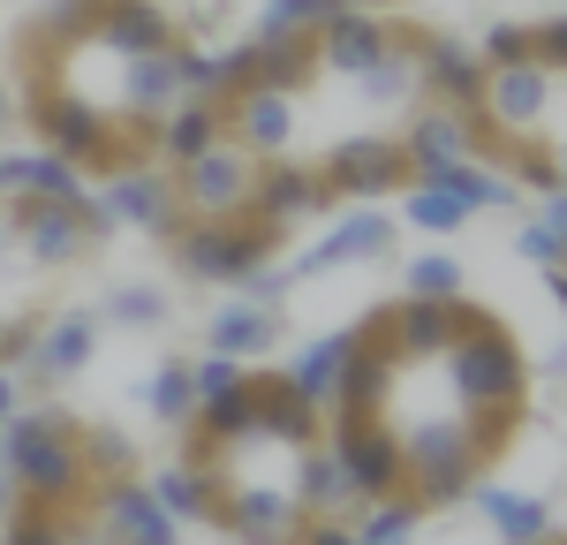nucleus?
<instances>
[{
    "label": "nucleus",
    "mask_w": 567,
    "mask_h": 545,
    "mask_svg": "<svg viewBox=\"0 0 567 545\" xmlns=\"http://www.w3.org/2000/svg\"><path fill=\"white\" fill-rule=\"evenodd\" d=\"M349 8H393V0H349Z\"/></svg>",
    "instance_id": "53"
},
{
    "label": "nucleus",
    "mask_w": 567,
    "mask_h": 545,
    "mask_svg": "<svg viewBox=\"0 0 567 545\" xmlns=\"http://www.w3.org/2000/svg\"><path fill=\"white\" fill-rule=\"evenodd\" d=\"M409 296H462V258L416 250V258H409Z\"/></svg>",
    "instance_id": "40"
},
{
    "label": "nucleus",
    "mask_w": 567,
    "mask_h": 545,
    "mask_svg": "<svg viewBox=\"0 0 567 545\" xmlns=\"http://www.w3.org/2000/svg\"><path fill=\"white\" fill-rule=\"evenodd\" d=\"M401 152H409L416 175H432V167H446V160H470L462 114H454V106H432V99H416V114L401 122Z\"/></svg>",
    "instance_id": "25"
},
{
    "label": "nucleus",
    "mask_w": 567,
    "mask_h": 545,
    "mask_svg": "<svg viewBox=\"0 0 567 545\" xmlns=\"http://www.w3.org/2000/svg\"><path fill=\"white\" fill-rule=\"evenodd\" d=\"M8 122H16V76L0 69V130H8Z\"/></svg>",
    "instance_id": "49"
},
{
    "label": "nucleus",
    "mask_w": 567,
    "mask_h": 545,
    "mask_svg": "<svg viewBox=\"0 0 567 545\" xmlns=\"http://www.w3.org/2000/svg\"><path fill=\"white\" fill-rule=\"evenodd\" d=\"M296 500H303V515H333V523H355V485H349V470H341V454L326 448H303L296 454Z\"/></svg>",
    "instance_id": "24"
},
{
    "label": "nucleus",
    "mask_w": 567,
    "mask_h": 545,
    "mask_svg": "<svg viewBox=\"0 0 567 545\" xmlns=\"http://www.w3.org/2000/svg\"><path fill=\"white\" fill-rule=\"evenodd\" d=\"M250 394H258V432L272 440V448L303 454V448L326 440V409L310 402V394H296L288 371H250Z\"/></svg>",
    "instance_id": "18"
},
{
    "label": "nucleus",
    "mask_w": 567,
    "mask_h": 545,
    "mask_svg": "<svg viewBox=\"0 0 567 545\" xmlns=\"http://www.w3.org/2000/svg\"><path fill=\"white\" fill-rule=\"evenodd\" d=\"M189 440H205V448L258 440V394H250V371H243V387H227V394H205V402H197V417H189Z\"/></svg>",
    "instance_id": "29"
},
{
    "label": "nucleus",
    "mask_w": 567,
    "mask_h": 545,
    "mask_svg": "<svg viewBox=\"0 0 567 545\" xmlns=\"http://www.w3.org/2000/svg\"><path fill=\"white\" fill-rule=\"evenodd\" d=\"M91 189V175L76 160H61V152H0V197L8 205H23V197H61V205H76Z\"/></svg>",
    "instance_id": "21"
},
{
    "label": "nucleus",
    "mask_w": 567,
    "mask_h": 545,
    "mask_svg": "<svg viewBox=\"0 0 567 545\" xmlns=\"http://www.w3.org/2000/svg\"><path fill=\"white\" fill-rule=\"evenodd\" d=\"M553 379H567V341H560V349H553Z\"/></svg>",
    "instance_id": "51"
},
{
    "label": "nucleus",
    "mask_w": 567,
    "mask_h": 545,
    "mask_svg": "<svg viewBox=\"0 0 567 545\" xmlns=\"http://www.w3.org/2000/svg\"><path fill=\"white\" fill-rule=\"evenodd\" d=\"M280 243H288V235L258 227L250 213H243V220H182L175 235H167L175 272L182 280H213V288H243L258 266L280 258Z\"/></svg>",
    "instance_id": "4"
},
{
    "label": "nucleus",
    "mask_w": 567,
    "mask_h": 545,
    "mask_svg": "<svg viewBox=\"0 0 567 545\" xmlns=\"http://www.w3.org/2000/svg\"><path fill=\"white\" fill-rule=\"evenodd\" d=\"M310 45H318V69H326V76H363L393 45V16L386 8H341V16H326V23L310 31Z\"/></svg>",
    "instance_id": "16"
},
{
    "label": "nucleus",
    "mask_w": 567,
    "mask_h": 545,
    "mask_svg": "<svg viewBox=\"0 0 567 545\" xmlns=\"http://www.w3.org/2000/svg\"><path fill=\"white\" fill-rule=\"evenodd\" d=\"M76 432H84V417H69V409H53V402L0 417V462H8V477H16V500L76 507V515H84L91 470H84V454H76Z\"/></svg>",
    "instance_id": "1"
},
{
    "label": "nucleus",
    "mask_w": 567,
    "mask_h": 545,
    "mask_svg": "<svg viewBox=\"0 0 567 545\" xmlns=\"http://www.w3.org/2000/svg\"><path fill=\"white\" fill-rule=\"evenodd\" d=\"M484 76H492V69H484V53L470 39L424 31V45H416V99L470 114V106H484Z\"/></svg>",
    "instance_id": "14"
},
{
    "label": "nucleus",
    "mask_w": 567,
    "mask_h": 545,
    "mask_svg": "<svg viewBox=\"0 0 567 545\" xmlns=\"http://www.w3.org/2000/svg\"><path fill=\"white\" fill-rule=\"evenodd\" d=\"M114 235V220L99 213V197H76V205H61V197H23L16 205V243H23V258L39 272H69L84 266L91 250Z\"/></svg>",
    "instance_id": "5"
},
{
    "label": "nucleus",
    "mask_w": 567,
    "mask_h": 545,
    "mask_svg": "<svg viewBox=\"0 0 567 545\" xmlns=\"http://www.w3.org/2000/svg\"><path fill=\"white\" fill-rule=\"evenodd\" d=\"M219 114H227V136L250 152V160H288V144H296V99L288 91H235V99H219Z\"/></svg>",
    "instance_id": "17"
},
{
    "label": "nucleus",
    "mask_w": 567,
    "mask_h": 545,
    "mask_svg": "<svg viewBox=\"0 0 567 545\" xmlns=\"http://www.w3.org/2000/svg\"><path fill=\"white\" fill-rule=\"evenodd\" d=\"M341 197L318 167H296V160H258V182H250V220L272 227V235H296L303 220H326Z\"/></svg>",
    "instance_id": "9"
},
{
    "label": "nucleus",
    "mask_w": 567,
    "mask_h": 545,
    "mask_svg": "<svg viewBox=\"0 0 567 545\" xmlns=\"http://www.w3.org/2000/svg\"><path fill=\"white\" fill-rule=\"evenodd\" d=\"M84 515H91V523H99L114 545H175V531H182L175 515L152 500V485H144L136 470H130V477H91Z\"/></svg>",
    "instance_id": "11"
},
{
    "label": "nucleus",
    "mask_w": 567,
    "mask_h": 545,
    "mask_svg": "<svg viewBox=\"0 0 567 545\" xmlns=\"http://www.w3.org/2000/svg\"><path fill=\"white\" fill-rule=\"evenodd\" d=\"M219 136H227V114H219V99H175L167 114H159V130H152V160H197V152H213Z\"/></svg>",
    "instance_id": "23"
},
{
    "label": "nucleus",
    "mask_w": 567,
    "mask_h": 545,
    "mask_svg": "<svg viewBox=\"0 0 567 545\" xmlns=\"http://www.w3.org/2000/svg\"><path fill=\"white\" fill-rule=\"evenodd\" d=\"M439 379H446V394L462 409H507V402H529V363H523V341L499 326V318H484L470 333H454L446 349H439Z\"/></svg>",
    "instance_id": "3"
},
{
    "label": "nucleus",
    "mask_w": 567,
    "mask_h": 545,
    "mask_svg": "<svg viewBox=\"0 0 567 545\" xmlns=\"http://www.w3.org/2000/svg\"><path fill=\"white\" fill-rule=\"evenodd\" d=\"M99 326L106 318L84 311V304H69V311H39V333H31V349H23V379H39V387H53V379H76L91 357H99Z\"/></svg>",
    "instance_id": "15"
},
{
    "label": "nucleus",
    "mask_w": 567,
    "mask_h": 545,
    "mask_svg": "<svg viewBox=\"0 0 567 545\" xmlns=\"http://www.w3.org/2000/svg\"><path fill=\"white\" fill-rule=\"evenodd\" d=\"M515 250H523V258H529L537 272H545V266H567V235H560V227H545L537 213L523 220V235H515Z\"/></svg>",
    "instance_id": "41"
},
{
    "label": "nucleus",
    "mask_w": 567,
    "mask_h": 545,
    "mask_svg": "<svg viewBox=\"0 0 567 545\" xmlns=\"http://www.w3.org/2000/svg\"><path fill=\"white\" fill-rule=\"evenodd\" d=\"M355 84H363V99H371V106H409V99H416V53L386 45V53H379Z\"/></svg>",
    "instance_id": "35"
},
{
    "label": "nucleus",
    "mask_w": 567,
    "mask_h": 545,
    "mask_svg": "<svg viewBox=\"0 0 567 545\" xmlns=\"http://www.w3.org/2000/svg\"><path fill=\"white\" fill-rule=\"evenodd\" d=\"M144 409L167 424V432H189L197 417V379H189V357H159L152 379H144Z\"/></svg>",
    "instance_id": "32"
},
{
    "label": "nucleus",
    "mask_w": 567,
    "mask_h": 545,
    "mask_svg": "<svg viewBox=\"0 0 567 545\" xmlns=\"http://www.w3.org/2000/svg\"><path fill=\"white\" fill-rule=\"evenodd\" d=\"M16 122H31V136H39L45 152L76 160L91 182L114 175V167H130V160H152L130 130H114L91 99H76L69 84H53V76H39V69L16 76Z\"/></svg>",
    "instance_id": "2"
},
{
    "label": "nucleus",
    "mask_w": 567,
    "mask_h": 545,
    "mask_svg": "<svg viewBox=\"0 0 567 545\" xmlns=\"http://www.w3.org/2000/svg\"><path fill=\"white\" fill-rule=\"evenodd\" d=\"M326 448L341 454V470H349L355 500H393V493H409V462H401V440H393L386 409H379V417H333V424H326Z\"/></svg>",
    "instance_id": "8"
},
{
    "label": "nucleus",
    "mask_w": 567,
    "mask_h": 545,
    "mask_svg": "<svg viewBox=\"0 0 567 545\" xmlns=\"http://www.w3.org/2000/svg\"><path fill=\"white\" fill-rule=\"evenodd\" d=\"M386 341L401 363H432L454 341V296H401V304H386Z\"/></svg>",
    "instance_id": "22"
},
{
    "label": "nucleus",
    "mask_w": 567,
    "mask_h": 545,
    "mask_svg": "<svg viewBox=\"0 0 567 545\" xmlns=\"http://www.w3.org/2000/svg\"><path fill=\"white\" fill-rule=\"evenodd\" d=\"M401 220L416 227V235H454V227L470 220V205L454 189H439V182H409L401 189Z\"/></svg>",
    "instance_id": "33"
},
{
    "label": "nucleus",
    "mask_w": 567,
    "mask_h": 545,
    "mask_svg": "<svg viewBox=\"0 0 567 545\" xmlns=\"http://www.w3.org/2000/svg\"><path fill=\"white\" fill-rule=\"evenodd\" d=\"M76 454H84L91 477H130L136 470V440L114 432V424H84V432H76Z\"/></svg>",
    "instance_id": "37"
},
{
    "label": "nucleus",
    "mask_w": 567,
    "mask_h": 545,
    "mask_svg": "<svg viewBox=\"0 0 567 545\" xmlns=\"http://www.w3.org/2000/svg\"><path fill=\"white\" fill-rule=\"evenodd\" d=\"M499 175L515 182V189H537V197H545V189L560 182V167H553V144H545V136H515V144H507V160H499Z\"/></svg>",
    "instance_id": "39"
},
{
    "label": "nucleus",
    "mask_w": 567,
    "mask_h": 545,
    "mask_svg": "<svg viewBox=\"0 0 567 545\" xmlns=\"http://www.w3.org/2000/svg\"><path fill=\"white\" fill-rule=\"evenodd\" d=\"M250 53H258V84L265 91H288V99L326 76V69H318L310 31H258V39H250Z\"/></svg>",
    "instance_id": "26"
},
{
    "label": "nucleus",
    "mask_w": 567,
    "mask_h": 545,
    "mask_svg": "<svg viewBox=\"0 0 567 545\" xmlns=\"http://www.w3.org/2000/svg\"><path fill=\"white\" fill-rule=\"evenodd\" d=\"M189 379H197V402H205V394H227V387H243V357H227V349H205V357L189 363Z\"/></svg>",
    "instance_id": "43"
},
{
    "label": "nucleus",
    "mask_w": 567,
    "mask_h": 545,
    "mask_svg": "<svg viewBox=\"0 0 567 545\" xmlns=\"http://www.w3.org/2000/svg\"><path fill=\"white\" fill-rule=\"evenodd\" d=\"M484 114L499 122V136H545L553 114H560V76L529 53V61H507L484 76Z\"/></svg>",
    "instance_id": "10"
},
{
    "label": "nucleus",
    "mask_w": 567,
    "mask_h": 545,
    "mask_svg": "<svg viewBox=\"0 0 567 545\" xmlns=\"http://www.w3.org/2000/svg\"><path fill=\"white\" fill-rule=\"evenodd\" d=\"M250 182H258V160L235 136H219L213 152H197V160L175 167V189H182L189 220H243L250 213Z\"/></svg>",
    "instance_id": "7"
},
{
    "label": "nucleus",
    "mask_w": 567,
    "mask_h": 545,
    "mask_svg": "<svg viewBox=\"0 0 567 545\" xmlns=\"http://www.w3.org/2000/svg\"><path fill=\"white\" fill-rule=\"evenodd\" d=\"M61 545H114V538H106L99 523H69V538H61Z\"/></svg>",
    "instance_id": "48"
},
{
    "label": "nucleus",
    "mask_w": 567,
    "mask_h": 545,
    "mask_svg": "<svg viewBox=\"0 0 567 545\" xmlns=\"http://www.w3.org/2000/svg\"><path fill=\"white\" fill-rule=\"evenodd\" d=\"M280 304H227V311H213V349H227V357H243V363H258L280 349Z\"/></svg>",
    "instance_id": "27"
},
{
    "label": "nucleus",
    "mask_w": 567,
    "mask_h": 545,
    "mask_svg": "<svg viewBox=\"0 0 567 545\" xmlns=\"http://www.w3.org/2000/svg\"><path fill=\"white\" fill-rule=\"evenodd\" d=\"M537 220H545V227H560V235H567V182H553V189L537 197Z\"/></svg>",
    "instance_id": "46"
},
{
    "label": "nucleus",
    "mask_w": 567,
    "mask_h": 545,
    "mask_svg": "<svg viewBox=\"0 0 567 545\" xmlns=\"http://www.w3.org/2000/svg\"><path fill=\"white\" fill-rule=\"evenodd\" d=\"M477 53H484V69H507V61H529L537 45H529V23H492L477 39Z\"/></svg>",
    "instance_id": "42"
},
{
    "label": "nucleus",
    "mask_w": 567,
    "mask_h": 545,
    "mask_svg": "<svg viewBox=\"0 0 567 545\" xmlns=\"http://www.w3.org/2000/svg\"><path fill=\"white\" fill-rule=\"evenodd\" d=\"M296 545H355V523H333V515H303Z\"/></svg>",
    "instance_id": "45"
},
{
    "label": "nucleus",
    "mask_w": 567,
    "mask_h": 545,
    "mask_svg": "<svg viewBox=\"0 0 567 545\" xmlns=\"http://www.w3.org/2000/svg\"><path fill=\"white\" fill-rule=\"evenodd\" d=\"M152 485V500L175 515V523H213L219 507V470H197V462H167L159 477H144Z\"/></svg>",
    "instance_id": "30"
},
{
    "label": "nucleus",
    "mask_w": 567,
    "mask_h": 545,
    "mask_svg": "<svg viewBox=\"0 0 567 545\" xmlns=\"http://www.w3.org/2000/svg\"><path fill=\"white\" fill-rule=\"evenodd\" d=\"M76 523V507H39V500H16L8 523H0V545H61Z\"/></svg>",
    "instance_id": "34"
},
{
    "label": "nucleus",
    "mask_w": 567,
    "mask_h": 545,
    "mask_svg": "<svg viewBox=\"0 0 567 545\" xmlns=\"http://www.w3.org/2000/svg\"><path fill=\"white\" fill-rule=\"evenodd\" d=\"M106 326H130V333H152V326H167V288H152V280H122L114 296H106Z\"/></svg>",
    "instance_id": "36"
},
{
    "label": "nucleus",
    "mask_w": 567,
    "mask_h": 545,
    "mask_svg": "<svg viewBox=\"0 0 567 545\" xmlns=\"http://www.w3.org/2000/svg\"><path fill=\"white\" fill-rule=\"evenodd\" d=\"M393 235H401V227H393L379 205H355L349 220H333L318 243H303V250L288 258V280H326V272H341V266H379L393 250Z\"/></svg>",
    "instance_id": "13"
},
{
    "label": "nucleus",
    "mask_w": 567,
    "mask_h": 545,
    "mask_svg": "<svg viewBox=\"0 0 567 545\" xmlns=\"http://www.w3.org/2000/svg\"><path fill=\"white\" fill-rule=\"evenodd\" d=\"M409 182H439V189H454L470 213H515V205H523V189L499 175V167H484V160H446V167L409 175Z\"/></svg>",
    "instance_id": "28"
},
{
    "label": "nucleus",
    "mask_w": 567,
    "mask_h": 545,
    "mask_svg": "<svg viewBox=\"0 0 567 545\" xmlns=\"http://www.w3.org/2000/svg\"><path fill=\"white\" fill-rule=\"evenodd\" d=\"M318 175L333 182V197H355V205H379L393 189H409V152H401V136H341L333 152H326V167Z\"/></svg>",
    "instance_id": "12"
},
{
    "label": "nucleus",
    "mask_w": 567,
    "mask_h": 545,
    "mask_svg": "<svg viewBox=\"0 0 567 545\" xmlns=\"http://www.w3.org/2000/svg\"><path fill=\"white\" fill-rule=\"evenodd\" d=\"M8 507H16V477H8V462H0V523H8Z\"/></svg>",
    "instance_id": "50"
},
{
    "label": "nucleus",
    "mask_w": 567,
    "mask_h": 545,
    "mask_svg": "<svg viewBox=\"0 0 567 545\" xmlns=\"http://www.w3.org/2000/svg\"><path fill=\"white\" fill-rule=\"evenodd\" d=\"M470 507L492 523V545H553V500L515 493V485H470Z\"/></svg>",
    "instance_id": "19"
},
{
    "label": "nucleus",
    "mask_w": 567,
    "mask_h": 545,
    "mask_svg": "<svg viewBox=\"0 0 567 545\" xmlns=\"http://www.w3.org/2000/svg\"><path fill=\"white\" fill-rule=\"evenodd\" d=\"M529 45H537V61H545L553 76H567V8L545 16V23H529Z\"/></svg>",
    "instance_id": "44"
},
{
    "label": "nucleus",
    "mask_w": 567,
    "mask_h": 545,
    "mask_svg": "<svg viewBox=\"0 0 567 545\" xmlns=\"http://www.w3.org/2000/svg\"><path fill=\"white\" fill-rule=\"evenodd\" d=\"M91 31L114 45V53H167L182 39L167 0H91Z\"/></svg>",
    "instance_id": "20"
},
{
    "label": "nucleus",
    "mask_w": 567,
    "mask_h": 545,
    "mask_svg": "<svg viewBox=\"0 0 567 545\" xmlns=\"http://www.w3.org/2000/svg\"><path fill=\"white\" fill-rule=\"evenodd\" d=\"M553 167H560V182H567V144H553Z\"/></svg>",
    "instance_id": "52"
},
{
    "label": "nucleus",
    "mask_w": 567,
    "mask_h": 545,
    "mask_svg": "<svg viewBox=\"0 0 567 545\" xmlns=\"http://www.w3.org/2000/svg\"><path fill=\"white\" fill-rule=\"evenodd\" d=\"M349 349H355V326H349V333H318V341H303V349L288 357V387L326 409V394H333V379H341Z\"/></svg>",
    "instance_id": "31"
},
{
    "label": "nucleus",
    "mask_w": 567,
    "mask_h": 545,
    "mask_svg": "<svg viewBox=\"0 0 567 545\" xmlns=\"http://www.w3.org/2000/svg\"><path fill=\"white\" fill-rule=\"evenodd\" d=\"M99 213L114 227H136V235H175L189 213H182V189H175V167H152V160H130L114 175L91 182Z\"/></svg>",
    "instance_id": "6"
},
{
    "label": "nucleus",
    "mask_w": 567,
    "mask_h": 545,
    "mask_svg": "<svg viewBox=\"0 0 567 545\" xmlns=\"http://www.w3.org/2000/svg\"><path fill=\"white\" fill-rule=\"evenodd\" d=\"M393 545H409V538H393Z\"/></svg>",
    "instance_id": "54"
},
{
    "label": "nucleus",
    "mask_w": 567,
    "mask_h": 545,
    "mask_svg": "<svg viewBox=\"0 0 567 545\" xmlns=\"http://www.w3.org/2000/svg\"><path fill=\"white\" fill-rule=\"evenodd\" d=\"M167 69H175L182 99H219V53H213V45L175 39V45H167Z\"/></svg>",
    "instance_id": "38"
},
{
    "label": "nucleus",
    "mask_w": 567,
    "mask_h": 545,
    "mask_svg": "<svg viewBox=\"0 0 567 545\" xmlns=\"http://www.w3.org/2000/svg\"><path fill=\"white\" fill-rule=\"evenodd\" d=\"M16 409H23V371L0 363V417H16Z\"/></svg>",
    "instance_id": "47"
}]
</instances>
